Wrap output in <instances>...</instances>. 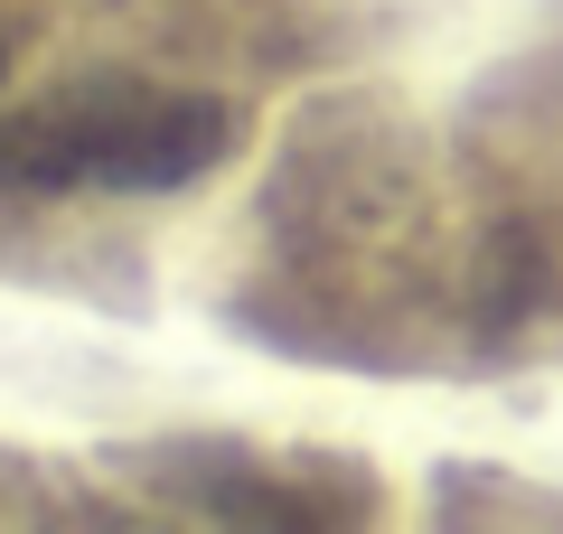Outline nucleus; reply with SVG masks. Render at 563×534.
Instances as JSON below:
<instances>
[{"label":"nucleus","instance_id":"obj_1","mask_svg":"<svg viewBox=\"0 0 563 534\" xmlns=\"http://www.w3.org/2000/svg\"><path fill=\"white\" fill-rule=\"evenodd\" d=\"M235 151L217 94L141 76H76L57 94L0 113V188L10 198H169Z\"/></svg>","mask_w":563,"mask_h":534},{"label":"nucleus","instance_id":"obj_2","mask_svg":"<svg viewBox=\"0 0 563 534\" xmlns=\"http://www.w3.org/2000/svg\"><path fill=\"white\" fill-rule=\"evenodd\" d=\"M0 76H10V47H0Z\"/></svg>","mask_w":563,"mask_h":534}]
</instances>
